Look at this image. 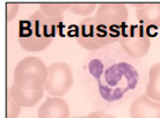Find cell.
Masks as SVG:
<instances>
[{
  "label": "cell",
  "instance_id": "1",
  "mask_svg": "<svg viewBox=\"0 0 160 118\" xmlns=\"http://www.w3.org/2000/svg\"><path fill=\"white\" fill-rule=\"evenodd\" d=\"M62 17L48 16L38 9L28 19L19 22V43L28 52L45 50L56 37Z\"/></svg>",
  "mask_w": 160,
  "mask_h": 118
},
{
  "label": "cell",
  "instance_id": "2",
  "mask_svg": "<svg viewBox=\"0 0 160 118\" xmlns=\"http://www.w3.org/2000/svg\"><path fill=\"white\" fill-rule=\"evenodd\" d=\"M121 34L100 24L95 17H86L77 28L76 38L81 47L94 51L120 41Z\"/></svg>",
  "mask_w": 160,
  "mask_h": 118
},
{
  "label": "cell",
  "instance_id": "3",
  "mask_svg": "<svg viewBox=\"0 0 160 118\" xmlns=\"http://www.w3.org/2000/svg\"><path fill=\"white\" fill-rule=\"evenodd\" d=\"M48 75V67L40 58L27 57L15 66L14 83L23 89H41L45 86Z\"/></svg>",
  "mask_w": 160,
  "mask_h": 118
},
{
  "label": "cell",
  "instance_id": "4",
  "mask_svg": "<svg viewBox=\"0 0 160 118\" xmlns=\"http://www.w3.org/2000/svg\"><path fill=\"white\" fill-rule=\"evenodd\" d=\"M120 45L133 58L144 57L151 47L150 34L143 26H130L121 34Z\"/></svg>",
  "mask_w": 160,
  "mask_h": 118
},
{
  "label": "cell",
  "instance_id": "5",
  "mask_svg": "<svg viewBox=\"0 0 160 118\" xmlns=\"http://www.w3.org/2000/svg\"><path fill=\"white\" fill-rule=\"evenodd\" d=\"M49 75L45 83V91L53 96H63L73 85L71 67L65 63H53L48 68Z\"/></svg>",
  "mask_w": 160,
  "mask_h": 118
},
{
  "label": "cell",
  "instance_id": "6",
  "mask_svg": "<svg viewBox=\"0 0 160 118\" xmlns=\"http://www.w3.org/2000/svg\"><path fill=\"white\" fill-rule=\"evenodd\" d=\"M128 9L123 4H100L96 9L95 20L112 32H122L128 21Z\"/></svg>",
  "mask_w": 160,
  "mask_h": 118
},
{
  "label": "cell",
  "instance_id": "7",
  "mask_svg": "<svg viewBox=\"0 0 160 118\" xmlns=\"http://www.w3.org/2000/svg\"><path fill=\"white\" fill-rule=\"evenodd\" d=\"M130 118H160V102L140 95L130 106Z\"/></svg>",
  "mask_w": 160,
  "mask_h": 118
},
{
  "label": "cell",
  "instance_id": "8",
  "mask_svg": "<svg viewBox=\"0 0 160 118\" xmlns=\"http://www.w3.org/2000/svg\"><path fill=\"white\" fill-rule=\"evenodd\" d=\"M38 118H70V109L64 100L58 97L48 98L37 111Z\"/></svg>",
  "mask_w": 160,
  "mask_h": 118
},
{
  "label": "cell",
  "instance_id": "9",
  "mask_svg": "<svg viewBox=\"0 0 160 118\" xmlns=\"http://www.w3.org/2000/svg\"><path fill=\"white\" fill-rule=\"evenodd\" d=\"M136 15L146 30L150 28H160V4L136 5Z\"/></svg>",
  "mask_w": 160,
  "mask_h": 118
},
{
  "label": "cell",
  "instance_id": "10",
  "mask_svg": "<svg viewBox=\"0 0 160 118\" xmlns=\"http://www.w3.org/2000/svg\"><path fill=\"white\" fill-rule=\"evenodd\" d=\"M44 91H45V88L23 89V88L18 87L15 83H13L11 89H9V94L20 106H34L35 104H37V102L41 98L43 97Z\"/></svg>",
  "mask_w": 160,
  "mask_h": 118
},
{
  "label": "cell",
  "instance_id": "11",
  "mask_svg": "<svg viewBox=\"0 0 160 118\" xmlns=\"http://www.w3.org/2000/svg\"><path fill=\"white\" fill-rule=\"evenodd\" d=\"M145 94L151 100L160 102V63L152 65L148 71V83Z\"/></svg>",
  "mask_w": 160,
  "mask_h": 118
},
{
  "label": "cell",
  "instance_id": "12",
  "mask_svg": "<svg viewBox=\"0 0 160 118\" xmlns=\"http://www.w3.org/2000/svg\"><path fill=\"white\" fill-rule=\"evenodd\" d=\"M68 9V4H41L40 11L48 16L62 17L63 13Z\"/></svg>",
  "mask_w": 160,
  "mask_h": 118
},
{
  "label": "cell",
  "instance_id": "13",
  "mask_svg": "<svg viewBox=\"0 0 160 118\" xmlns=\"http://www.w3.org/2000/svg\"><path fill=\"white\" fill-rule=\"evenodd\" d=\"M95 4H68V11L80 16H87L95 9Z\"/></svg>",
  "mask_w": 160,
  "mask_h": 118
},
{
  "label": "cell",
  "instance_id": "14",
  "mask_svg": "<svg viewBox=\"0 0 160 118\" xmlns=\"http://www.w3.org/2000/svg\"><path fill=\"white\" fill-rule=\"evenodd\" d=\"M6 109H7V118H16L21 111V106L13 100L11 94H8L7 96V106H6Z\"/></svg>",
  "mask_w": 160,
  "mask_h": 118
},
{
  "label": "cell",
  "instance_id": "15",
  "mask_svg": "<svg viewBox=\"0 0 160 118\" xmlns=\"http://www.w3.org/2000/svg\"><path fill=\"white\" fill-rule=\"evenodd\" d=\"M19 11V5L18 4H7V20L11 21L16 16V13Z\"/></svg>",
  "mask_w": 160,
  "mask_h": 118
},
{
  "label": "cell",
  "instance_id": "16",
  "mask_svg": "<svg viewBox=\"0 0 160 118\" xmlns=\"http://www.w3.org/2000/svg\"><path fill=\"white\" fill-rule=\"evenodd\" d=\"M85 118H115V117L112 116V115L101 112V111H95V112H91L89 115H87Z\"/></svg>",
  "mask_w": 160,
  "mask_h": 118
},
{
  "label": "cell",
  "instance_id": "17",
  "mask_svg": "<svg viewBox=\"0 0 160 118\" xmlns=\"http://www.w3.org/2000/svg\"><path fill=\"white\" fill-rule=\"evenodd\" d=\"M73 118H85V117H73Z\"/></svg>",
  "mask_w": 160,
  "mask_h": 118
}]
</instances>
